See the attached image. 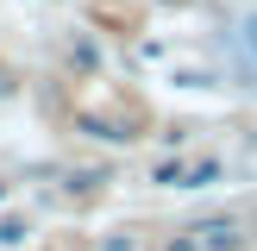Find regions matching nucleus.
Masks as SVG:
<instances>
[{"instance_id": "nucleus-1", "label": "nucleus", "mask_w": 257, "mask_h": 251, "mask_svg": "<svg viewBox=\"0 0 257 251\" xmlns=\"http://www.w3.org/2000/svg\"><path fill=\"white\" fill-rule=\"evenodd\" d=\"M201 245H213V251H220V245H238L232 220H207V226H201Z\"/></svg>"}, {"instance_id": "nucleus-2", "label": "nucleus", "mask_w": 257, "mask_h": 251, "mask_svg": "<svg viewBox=\"0 0 257 251\" xmlns=\"http://www.w3.org/2000/svg\"><path fill=\"white\" fill-rule=\"evenodd\" d=\"M213 176H220V163H195V170H188V182H182V188H201V182H213Z\"/></svg>"}, {"instance_id": "nucleus-3", "label": "nucleus", "mask_w": 257, "mask_h": 251, "mask_svg": "<svg viewBox=\"0 0 257 251\" xmlns=\"http://www.w3.org/2000/svg\"><path fill=\"white\" fill-rule=\"evenodd\" d=\"M25 238V220H0V245H19Z\"/></svg>"}, {"instance_id": "nucleus-4", "label": "nucleus", "mask_w": 257, "mask_h": 251, "mask_svg": "<svg viewBox=\"0 0 257 251\" xmlns=\"http://www.w3.org/2000/svg\"><path fill=\"white\" fill-rule=\"evenodd\" d=\"M245 50H251V63H257V13L245 19Z\"/></svg>"}]
</instances>
